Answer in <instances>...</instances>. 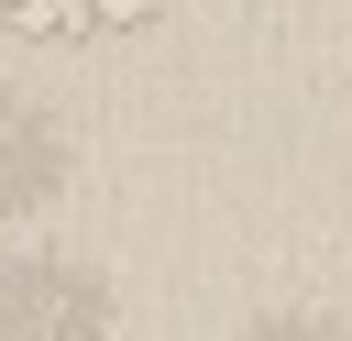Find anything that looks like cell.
I'll return each mask as SVG.
<instances>
[{
    "instance_id": "cell-1",
    "label": "cell",
    "mask_w": 352,
    "mask_h": 341,
    "mask_svg": "<svg viewBox=\"0 0 352 341\" xmlns=\"http://www.w3.org/2000/svg\"><path fill=\"white\" fill-rule=\"evenodd\" d=\"M110 330V286L66 253H22L0 264V341H99Z\"/></svg>"
},
{
    "instance_id": "cell-3",
    "label": "cell",
    "mask_w": 352,
    "mask_h": 341,
    "mask_svg": "<svg viewBox=\"0 0 352 341\" xmlns=\"http://www.w3.org/2000/svg\"><path fill=\"white\" fill-rule=\"evenodd\" d=\"M55 132H44V110H22V99H0V209H33L44 187H55Z\"/></svg>"
},
{
    "instance_id": "cell-2",
    "label": "cell",
    "mask_w": 352,
    "mask_h": 341,
    "mask_svg": "<svg viewBox=\"0 0 352 341\" xmlns=\"http://www.w3.org/2000/svg\"><path fill=\"white\" fill-rule=\"evenodd\" d=\"M0 22L22 44H121L154 22V0H0Z\"/></svg>"
},
{
    "instance_id": "cell-4",
    "label": "cell",
    "mask_w": 352,
    "mask_h": 341,
    "mask_svg": "<svg viewBox=\"0 0 352 341\" xmlns=\"http://www.w3.org/2000/svg\"><path fill=\"white\" fill-rule=\"evenodd\" d=\"M242 341H341V330H330V319H308V308H275V319H253Z\"/></svg>"
}]
</instances>
